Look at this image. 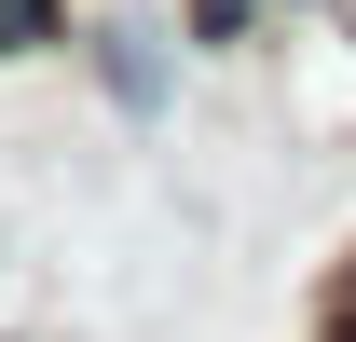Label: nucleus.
Returning <instances> with one entry per match:
<instances>
[{
    "label": "nucleus",
    "mask_w": 356,
    "mask_h": 342,
    "mask_svg": "<svg viewBox=\"0 0 356 342\" xmlns=\"http://www.w3.org/2000/svg\"><path fill=\"white\" fill-rule=\"evenodd\" d=\"M261 28V0H192V42H247Z\"/></svg>",
    "instance_id": "obj_2"
},
{
    "label": "nucleus",
    "mask_w": 356,
    "mask_h": 342,
    "mask_svg": "<svg viewBox=\"0 0 356 342\" xmlns=\"http://www.w3.org/2000/svg\"><path fill=\"white\" fill-rule=\"evenodd\" d=\"M110 96H137V110H151V42H137V28H110Z\"/></svg>",
    "instance_id": "obj_1"
},
{
    "label": "nucleus",
    "mask_w": 356,
    "mask_h": 342,
    "mask_svg": "<svg viewBox=\"0 0 356 342\" xmlns=\"http://www.w3.org/2000/svg\"><path fill=\"white\" fill-rule=\"evenodd\" d=\"M28 42H55V0H0V55H28Z\"/></svg>",
    "instance_id": "obj_3"
}]
</instances>
